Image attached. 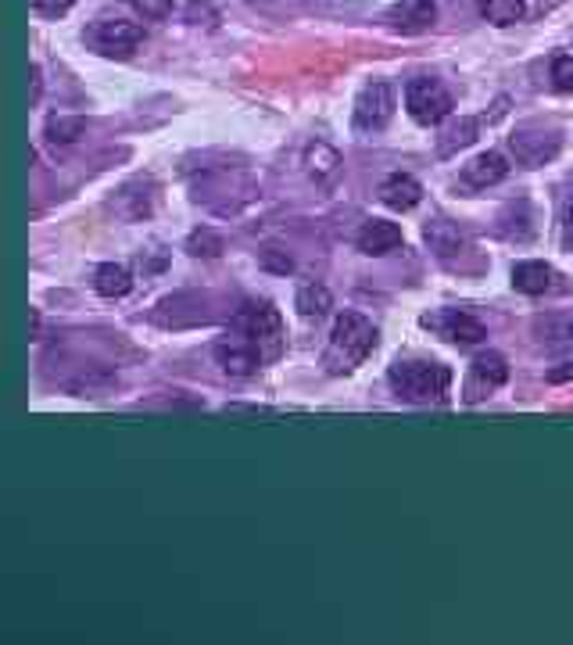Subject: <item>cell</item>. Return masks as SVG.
<instances>
[{
    "label": "cell",
    "instance_id": "1",
    "mask_svg": "<svg viewBox=\"0 0 573 645\" xmlns=\"http://www.w3.org/2000/svg\"><path fill=\"white\" fill-rule=\"evenodd\" d=\"M387 380H390V391H395L401 402L434 406V402H445L452 370L441 363H430V359H406V363L390 366Z\"/></svg>",
    "mask_w": 573,
    "mask_h": 645
},
{
    "label": "cell",
    "instance_id": "2",
    "mask_svg": "<svg viewBox=\"0 0 573 645\" xmlns=\"http://www.w3.org/2000/svg\"><path fill=\"white\" fill-rule=\"evenodd\" d=\"M376 348V327L373 319L362 313H341L334 322V341L327 352V370L348 373L351 366H359L362 359H370Z\"/></svg>",
    "mask_w": 573,
    "mask_h": 645
},
{
    "label": "cell",
    "instance_id": "3",
    "mask_svg": "<svg viewBox=\"0 0 573 645\" xmlns=\"http://www.w3.org/2000/svg\"><path fill=\"white\" fill-rule=\"evenodd\" d=\"M83 40L101 58H129L143 40H148V33H143V25H137V22L101 19L94 25H86Z\"/></svg>",
    "mask_w": 573,
    "mask_h": 645
},
{
    "label": "cell",
    "instance_id": "4",
    "mask_svg": "<svg viewBox=\"0 0 573 645\" xmlns=\"http://www.w3.org/2000/svg\"><path fill=\"white\" fill-rule=\"evenodd\" d=\"M233 333L255 341L258 348H262V355H277L280 348H272V341H280L283 319L269 302H252V305L237 308V316H233Z\"/></svg>",
    "mask_w": 573,
    "mask_h": 645
},
{
    "label": "cell",
    "instance_id": "5",
    "mask_svg": "<svg viewBox=\"0 0 573 645\" xmlns=\"http://www.w3.org/2000/svg\"><path fill=\"white\" fill-rule=\"evenodd\" d=\"M406 108H409V115L420 126H437V122H445L448 115H452L455 101H452V94L437 80L423 75V80H409V86H406Z\"/></svg>",
    "mask_w": 573,
    "mask_h": 645
},
{
    "label": "cell",
    "instance_id": "6",
    "mask_svg": "<svg viewBox=\"0 0 573 645\" xmlns=\"http://www.w3.org/2000/svg\"><path fill=\"white\" fill-rule=\"evenodd\" d=\"M390 115H395V86H390L387 80H373V83L362 86V94L355 101L359 129L376 133V129H384L390 122Z\"/></svg>",
    "mask_w": 573,
    "mask_h": 645
},
{
    "label": "cell",
    "instance_id": "7",
    "mask_svg": "<svg viewBox=\"0 0 573 645\" xmlns=\"http://www.w3.org/2000/svg\"><path fill=\"white\" fill-rule=\"evenodd\" d=\"M510 144H513V154L527 165V169H538V165L556 159L563 140H559V133L549 126H519Z\"/></svg>",
    "mask_w": 573,
    "mask_h": 645
},
{
    "label": "cell",
    "instance_id": "8",
    "mask_svg": "<svg viewBox=\"0 0 573 645\" xmlns=\"http://www.w3.org/2000/svg\"><path fill=\"white\" fill-rule=\"evenodd\" d=\"M215 359L219 366H223L230 377H252V373L262 366V348H258L255 341L241 338V333H230L226 341L215 344Z\"/></svg>",
    "mask_w": 573,
    "mask_h": 645
},
{
    "label": "cell",
    "instance_id": "9",
    "mask_svg": "<svg viewBox=\"0 0 573 645\" xmlns=\"http://www.w3.org/2000/svg\"><path fill=\"white\" fill-rule=\"evenodd\" d=\"M401 248V230L398 223H387V219H366V226L359 230V251L370 258H381Z\"/></svg>",
    "mask_w": 573,
    "mask_h": 645
},
{
    "label": "cell",
    "instance_id": "10",
    "mask_svg": "<svg viewBox=\"0 0 573 645\" xmlns=\"http://www.w3.org/2000/svg\"><path fill=\"white\" fill-rule=\"evenodd\" d=\"M505 176H510V159H505L502 151H484V154H477V159L463 169V184H470V187H494V184H502Z\"/></svg>",
    "mask_w": 573,
    "mask_h": 645
},
{
    "label": "cell",
    "instance_id": "11",
    "mask_svg": "<svg viewBox=\"0 0 573 645\" xmlns=\"http://www.w3.org/2000/svg\"><path fill=\"white\" fill-rule=\"evenodd\" d=\"M390 22H395V30L401 33H426L430 25L437 22V8H434V0H398V4L390 8Z\"/></svg>",
    "mask_w": 573,
    "mask_h": 645
},
{
    "label": "cell",
    "instance_id": "12",
    "mask_svg": "<svg viewBox=\"0 0 573 645\" xmlns=\"http://www.w3.org/2000/svg\"><path fill=\"white\" fill-rule=\"evenodd\" d=\"M470 380H477V395H470V402H473V398H484V391H494V387H502L505 380H510V363H505V355L502 352L477 355Z\"/></svg>",
    "mask_w": 573,
    "mask_h": 645
},
{
    "label": "cell",
    "instance_id": "13",
    "mask_svg": "<svg viewBox=\"0 0 573 645\" xmlns=\"http://www.w3.org/2000/svg\"><path fill=\"white\" fill-rule=\"evenodd\" d=\"M423 198V187H420V179H412L406 173H398V176H390L387 184L381 187V201L387 204V209H395V212H409L416 209Z\"/></svg>",
    "mask_w": 573,
    "mask_h": 645
},
{
    "label": "cell",
    "instance_id": "14",
    "mask_svg": "<svg viewBox=\"0 0 573 645\" xmlns=\"http://www.w3.org/2000/svg\"><path fill=\"white\" fill-rule=\"evenodd\" d=\"M552 266L549 262H538V258H530V262H516L513 266V288L519 294H530V298H538L552 288Z\"/></svg>",
    "mask_w": 573,
    "mask_h": 645
},
{
    "label": "cell",
    "instance_id": "15",
    "mask_svg": "<svg viewBox=\"0 0 573 645\" xmlns=\"http://www.w3.org/2000/svg\"><path fill=\"white\" fill-rule=\"evenodd\" d=\"M441 330H445V338H452L455 344H480L488 338L484 322L470 313H459V308H452V313L441 316Z\"/></svg>",
    "mask_w": 573,
    "mask_h": 645
},
{
    "label": "cell",
    "instance_id": "16",
    "mask_svg": "<svg viewBox=\"0 0 573 645\" xmlns=\"http://www.w3.org/2000/svg\"><path fill=\"white\" fill-rule=\"evenodd\" d=\"M94 291L101 298H126V294L133 291V273L119 262H104L94 273Z\"/></svg>",
    "mask_w": 573,
    "mask_h": 645
},
{
    "label": "cell",
    "instance_id": "17",
    "mask_svg": "<svg viewBox=\"0 0 573 645\" xmlns=\"http://www.w3.org/2000/svg\"><path fill=\"white\" fill-rule=\"evenodd\" d=\"M423 241H426V248L434 255H441V258L455 255L463 248V234L452 219H430V223L423 226Z\"/></svg>",
    "mask_w": 573,
    "mask_h": 645
},
{
    "label": "cell",
    "instance_id": "18",
    "mask_svg": "<svg viewBox=\"0 0 573 645\" xmlns=\"http://www.w3.org/2000/svg\"><path fill=\"white\" fill-rule=\"evenodd\" d=\"M308 173L316 176L319 184H330V179H337V173H341V151L316 140V144L308 148Z\"/></svg>",
    "mask_w": 573,
    "mask_h": 645
},
{
    "label": "cell",
    "instance_id": "19",
    "mask_svg": "<svg viewBox=\"0 0 573 645\" xmlns=\"http://www.w3.org/2000/svg\"><path fill=\"white\" fill-rule=\"evenodd\" d=\"M297 313L308 316V319H319V316H327L330 308H334V298H330V291L323 288V283H305V288H297Z\"/></svg>",
    "mask_w": 573,
    "mask_h": 645
},
{
    "label": "cell",
    "instance_id": "20",
    "mask_svg": "<svg viewBox=\"0 0 573 645\" xmlns=\"http://www.w3.org/2000/svg\"><path fill=\"white\" fill-rule=\"evenodd\" d=\"M480 15L491 25H516L527 15V4L524 0H484V4H480Z\"/></svg>",
    "mask_w": 573,
    "mask_h": 645
},
{
    "label": "cell",
    "instance_id": "21",
    "mask_svg": "<svg viewBox=\"0 0 573 645\" xmlns=\"http://www.w3.org/2000/svg\"><path fill=\"white\" fill-rule=\"evenodd\" d=\"M86 133V122L80 115H61V119H50L47 126V137L55 140V144H75Z\"/></svg>",
    "mask_w": 573,
    "mask_h": 645
},
{
    "label": "cell",
    "instance_id": "22",
    "mask_svg": "<svg viewBox=\"0 0 573 645\" xmlns=\"http://www.w3.org/2000/svg\"><path fill=\"white\" fill-rule=\"evenodd\" d=\"M473 140H477V122H473V119L455 122V129L448 133V140H441V154H455L459 148L473 144Z\"/></svg>",
    "mask_w": 573,
    "mask_h": 645
},
{
    "label": "cell",
    "instance_id": "23",
    "mask_svg": "<svg viewBox=\"0 0 573 645\" xmlns=\"http://www.w3.org/2000/svg\"><path fill=\"white\" fill-rule=\"evenodd\" d=\"M187 248L194 251V255H201V258H212V255H219L223 251V241H219L212 230H198L190 241H187Z\"/></svg>",
    "mask_w": 573,
    "mask_h": 645
},
{
    "label": "cell",
    "instance_id": "24",
    "mask_svg": "<svg viewBox=\"0 0 573 645\" xmlns=\"http://www.w3.org/2000/svg\"><path fill=\"white\" fill-rule=\"evenodd\" d=\"M552 86L563 90V94H573V55L552 61Z\"/></svg>",
    "mask_w": 573,
    "mask_h": 645
},
{
    "label": "cell",
    "instance_id": "25",
    "mask_svg": "<svg viewBox=\"0 0 573 645\" xmlns=\"http://www.w3.org/2000/svg\"><path fill=\"white\" fill-rule=\"evenodd\" d=\"M133 8H137V15L162 22V19H168V11H173V0H133Z\"/></svg>",
    "mask_w": 573,
    "mask_h": 645
},
{
    "label": "cell",
    "instance_id": "26",
    "mask_svg": "<svg viewBox=\"0 0 573 645\" xmlns=\"http://www.w3.org/2000/svg\"><path fill=\"white\" fill-rule=\"evenodd\" d=\"M72 4H75V0H33V8L40 11V15H47V19H61Z\"/></svg>",
    "mask_w": 573,
    "mask_h": 645
},
{
    "label": "cell",
    "instance_id": "27",
    "mask_svg": "<svg viewBox=\"0 0 573 645\" xmlns=\"http://www.w3.org/2000/svg\"><path fill=\"white\" fill-rule=\"evenodd\" d=\"M559 223L566 230V241L573 244V190L563 194V201H559Z\"/></svg>",
    "mask_w": 573,
    "mask_h": 645
},
{
    "label": "cell",
    "instance_id": "28",
    "mask_svg": "<svg viewBox=\"0 0 573 645\" xmlns=\"http://www.w3.org/2000/svg\"><path fill=\"white\" fill-rule=\"evenodd\" d=\"M262 266H266V269H272V273H291V269H294V266H291V258L280 255V251H272V248H269V251H262Z\"/></svg>",
    "mask_w": 573,
    "mask_h": 645
},
{
    "label": "cell",
    "instance_id": "29",
    "mask_svg": "<svg viewBox=\"0 0 573 645\" xmlns=\"http://www.w3.org/2000/svg\"><path fill=\"white\" fill-rule=\"evenodd\" d=\"M573 380V363H566L563 370H549V384H566Z\"/></svg>",
    "mask_w": 573,
    "mask_h": 645
}]
</instances>
